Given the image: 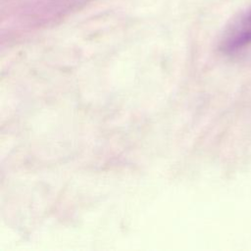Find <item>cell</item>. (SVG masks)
<instances>
[{"mask_svg": "<svg viewBox=\"0 0 251 251\" xmlns=\"http://www.w3.org/2000/svg\"><path fill=\"white\" fill-rule=\"evenodd\" d=\"M251 45V8L242 13L226 30L221 48L226 53H234Z\"/></svg>", "mask_w": 251, "mask_h": 251, "instance_id": "obj_1", "label": "cell"}]
</instances>
